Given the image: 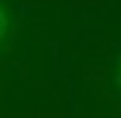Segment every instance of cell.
Returning <instances> with one entry per match:
<instances>
[{
	"label": "cell",
	"mask_w": 121,
	"mask_h": 118,
	"mask_svg": "<svg viewBox=\"0 0 121 118\" xmlns=\"http://www.w3.org/2000/svg\"><path fill=\"white\" fill-rule=\"evenodd\" d=\"M6 27H9V21H6V12L0 9V38L6 35Z\"/></svg>",
	"instance_id": "6da1fadb"
},
{
	"label": "cell",
	"mask_w": 121,
	"mask_h": 118,
	"mask_svg": "<svg viewBox=\"0 0 121 118\" xmlns=\"http://www.w3.org/2000/svg\"><path fill=\"white\" fill-rule=\"evenodd\" d=\"M115 83H118V88H121V59H118V68H115Z\"/></svg>",
	"instance_id": "7a4b0ae2"
}]
</instances>
